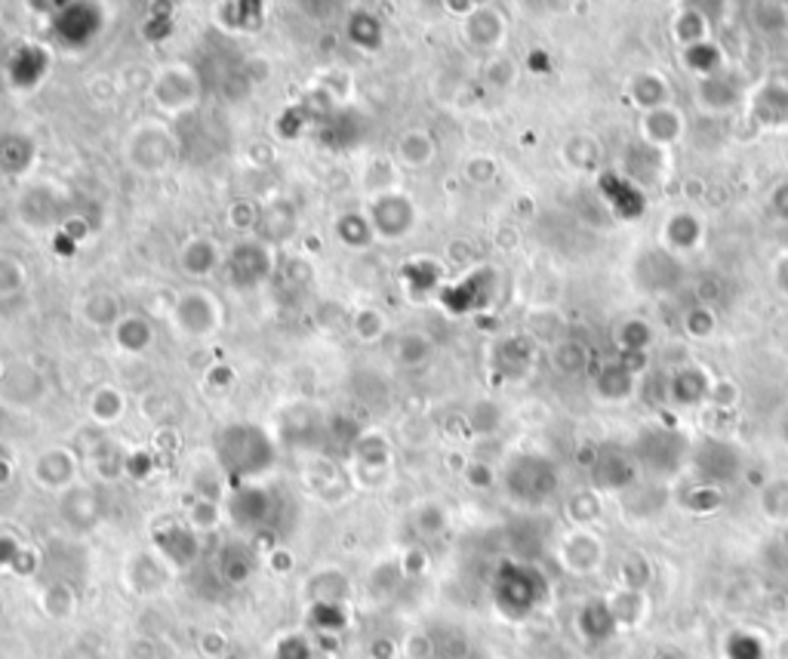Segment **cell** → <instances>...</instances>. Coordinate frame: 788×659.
<instances>
[{"instance_id": "cell-1", "label": "cell", "mask_w": 788, "mask_h": 659, "mask_svg": "<svg viewBox=\"0 0 788 659\" xmlns=\"http://www.w3.org/2000/svg\"><path fill=\"white\" fill-rule=\"evenodd\" d=\"M561 558H564V567L570 573H595L604 561V546L595 534L580 530V534H570L561 546Z\"/></svg>"}, {"instance_id": "cell-2", "label": "cell", "mask_w": 788, "mask_h": 659, "mask_svg": "<svg viewBox=\"0 0 788 659\" xmlns=\"http://www.w3.org/2000/svg\"><path fill=\"white\" fill-rule=\"evenodd\" d=\"M727 659H767V650L752 632H733L727 638Z\"/></svg>"}, {"instance_id": "cell-3", "label": "cell", "mask_w": 788, "mask_h": 659, "mask_svg": "<svg viewBox=\"0 0 788 659\" xmlns=\"http://www.w3.org/2000/svg\"><path fill=\"white\" fill-rule=\"evenodd\" d=\"M656 659H684V654H678V650L666 647V650H659V654H656Z\"/></svg>"}, {"instance_id": "cell-4", "label": "cell", "mask_w": 788, "mask_h": 659, "mask_svg": "<svg viewBox=\"0 0 788 659\" xmlns=\"http://www.w3.org/2000/svg\"><path fill=\"white\" fill-rule=\"evenodd\" d=\"M783 546H786V552H788V524H786V530H783Z\"/></svg>"}]
</instances>
